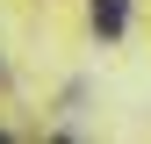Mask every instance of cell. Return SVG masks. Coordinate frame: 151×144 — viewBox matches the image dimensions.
Listing matches in <instances>:
<instances>
[{
  "instance_id": "cell-1",
  "label": "cell",
  "mask_w": 151,
  "mask_h": 144,
  "mask_svg": "<svg viewBox=\"0 0 151 144\" xmlns=\"http://www.w3.org/2000/svg\"><path fill=\"white\" fill-rule=\"evenodd\" d=\"M129 22V0H93V36H122Z\"/></svg>"
}]
</instances>
